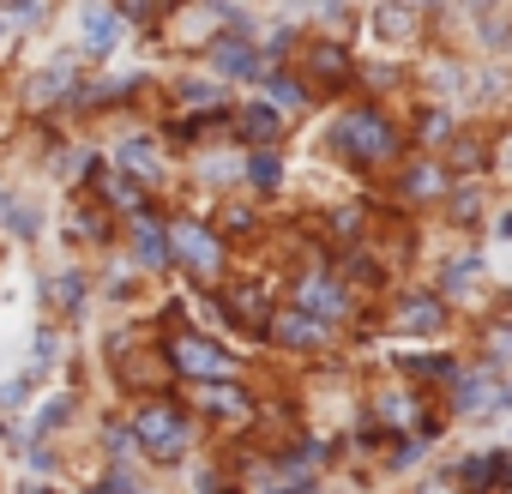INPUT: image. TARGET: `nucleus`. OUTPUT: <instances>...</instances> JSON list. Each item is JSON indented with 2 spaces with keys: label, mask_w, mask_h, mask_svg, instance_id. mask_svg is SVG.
<instances>
[{
  "label": "nucleus",
  "mask_w": 512,
  "mask_h": 494,
  "mask_svg": "<svg viewBox=\"0 0 512 494\" xmlns=\"http://www.w3.org/2000/svg\"><path fill=\"white\" fill-rule=\"evenodd\" d=\"M332 145H338L344 157H356V163H386V157L398 151V133H392V121H386L380 109H350V115H338Z\"/></svg>",
  "instance_id": "nucleus-1"
},
{
  "label": "nucleus",
  "mask_w": 512,
  "mask_h": 494,
  "mask_svg": "<svg viewBox=\"0 0 512 494\" xmlns=\"http://www.w3.org/2000/svg\"><path fill=\"white\" fill-rule=\"evenodd\" d=\"M187 434H193V428H187V416H181V410H169V404H145V410H139V422H133V440H139L151 458H163V464L187 452Z\"/></svg>",
  "instance_id": "nucleus-2"
},
{
  "label": "nucleus",
  "mask_w": 512,
  "mask_h": 494,
  "mask_svg": "<svg viewBox=\"0 0 512 494\" xmlns=\"http://www.w3.org/2000/svg\"><path fill=\"white\" fill-rule=\"evenodd\" d=\"M169 362H175L181 374H193V380L229 374V356H223L217 344H205V338H169Z\"/></svg>",
  "instance_id": "nucleus-3"
},
{
  "label": "nucleus",
  "mask_w": 512,
  "mask_h": 494,
  "mask_svg": "<svg viewBox=\"0 0 512 494\" xmlns=\"http://www.w3.org/2000/svg\"><path fill=\"white\" fill-rule=\"evenodd\" d=\"M169 254H181V266H193L199 278H211L217 272V260H223V247H217V235L211 229H175V247H169Z\"/></svg>",
  "instance_id": "nucleus-4"
},
{
  "label": "nucleus",
  "mask_w": 512,
  "mask_h": 494,
  "mask_svg": "<svg viewBox=\"0 0 512 494\" xmlns=\"http://www.w3.org/2000/svg\"><path fill=\"white\" fill-rule=\"evenodd\" d=\"M223 308H229V320H241V326H253V332H266L272 326V308H266V290H229L223 296Z\"/></svg>",
  "instance_id": "nucleus-5"
},
{
  "label": "nucleus",
  "mask_w": 512,
  "mask_h": 494,
  "mask_svg": "<svg viewBox=\"0 0 512 494\" xmlns=\"http://www.w3.org/2000/svg\"><path fill=\"white\" fill-rule=\"evenodd\" d=\"M296 302H302V314H308V320H320V326H326L332 314H344V290H338V284H326V278H308Z\"/></svg>",
  "instance_id": "nucleus-6"
},
{
  "label": "nucleus",
  "mask_w": 512,
  "mask_h": 494,
  "mask_svg": "<svg viewBox=\"0 0 512 494\" xmlns=\"http://www.w3.org/2000/svg\"><path fill=\"white\" fill-rule=\"evenodd\" d=\"M211 67H217V73H229V79H247V73H260V55H253L247 43H235V37H229V43H211Z\"/></svg>",
  "instance_id": "nucleus-7"
},
{
  "label": "nucleus",
  "mask_w": 512,
  "mask_h": 494,
  "mask_svg": "<svg viewBox=\"0 0 512 494\" xmlns=\"http://www.w3.org/2000/svg\"><path fill=\"white\" fill-rule=\"evenodd\" d=\"M272 332H278V344H296V350L326 344V326H320V320H308V314H278V320H272Z\"/></svg>",
  "instance_id": "nucleus-8"
},
{
  "label": "nucleus",
  "mask_w": 512,
  "mask_h": 494,
  "mask_svg": "<svg viewBox=\"0 0 512 494\" xmlns=\"http://www.w3.org/2000/svg\"><path fill=\"white\" fill-rule=\"evenodd\" d=\"M115 31H121V13H109V7H91V13H85V37H91L97 55L115 49Z\"/></svg>",
  "instance_id": "nucleus-9"
},
{
  "label": "nucleus",
  "mask_w": 512,
  "mask_h": 494,
  "mask_svg": "<svg viewBox=\"0 0 512 494\" xmlns=\"http://www.w3.org/2000/svg\"><path fill=\"white\" fill-rule=\"evenodd\" d=\"M133 254H139V266H169V241H163V229H157V223H139Z\"/></svg>",
  "instance_id": "nucleus-10"
},
{
  "label": "nucleus",
  "mask_w": 512,
  "mask_h": 494,
  "mask_svg": "<svg viewBox=\"0 0 512 494\" xmlns=\"http://www.w3.org/2000/svg\"><path fill=\"white\" fill-rule=\"evenodd\" d=\"M241 133L266 145V139H278V115H272L266 103H247V109H241Z\"/></svg>",
  "instance_id": "nucleus-11"
},
{
  "label": "nucleus",
  "mask_w": 512,
  "mask_h": 494,
  "mask_svg": "<svg viewBox=\"0 0 512 494\" xmlns=\"http://www.w3.org/2000/svg\"><path fill=\"white\" fill-rule=\"evenodd\" d=\"M440 187H446V169H434V163H416L410 181H404L410 199H440Z\"/></svg>",
  "instance_id": "nucleus-12"
},
{
  "label": "nucleus",
  "mask_w": 512,
  "mask_h": 494,
  "mask_svg": "<svg viewBox=\"0 0 512 494\" xmlns=\"http://www.w3.org/2000/svg\"><path fill=\"white\" fill-rule=\"evenodd\" d=\"M121 163H127L133 175H157V145H151V139H127V145H121Z\"/></svg>",
  "instance_id": "nucleus-13"
},
{
  "label": "nucleus",
  "mask_w": 512,
  "mask_h": 494,
  "mask_svg": "<svg viewBox=\"0 0 512 494\" xmlns=\"http://www.w3.org/2000/svg\"><path fill=\"white\" fill-rule=\"evenodd\" d=\"M199 398H205V410H217V416H241V410H247V398H241L235 386H205Z\"/></svg>",
  "instance_id": "nucleus-14"
},
{
  "label": "nucleus",
  "mask_w": 512,
  "mask_h": 494,
  "mask_svg": "<svg viewBox=\"0 0 512 494\" xmlns=\"http://www.w3.org/2000/svg\"><path fill=\"white\" fill-rule=\"evenodd\" d=\"M266 97H272V103H266V109H272V115H278V109H302V103H308V97H302V85H296V79H272V85H266Z\"/></svg>",
  "instance_id": "nucleus-15"
},
{
  "label": "nucleus",
  "mask_w": 512,
  "mask_h": 494,
  "mask_svg": "<svg viewBox=\"0 0 512 494\" xmlns=\"http://www.w3.org/2000/svg\"><path fill=\"white\" fill-rule=\"evenodd\" d=\"M61 91H73V79H67V67H55V73H43V79L31 85V103H55Z\"/></svg>",
  "instance_id": "nucleus-16"
},
{
  "label": "nucleus",
  "mask_w": 512,
  "mask_h": 494,
  "mask_svg": "<svg viewBox=\"0 0 512 494\" xmlns=\"http://www.w3.org/2000/svg\"><path fill=\"white\" fill-rule=\"evenodd\" d=\"M103 199L121 205V211H139V187H133L127 175H109V181H103Z\"/></svg>",
  "instance_id": "nucleus-17"
},
{
  "label": "nucleus",
  "mask_w": 512,
  "mask_h": 494,
  "mask_svg": "<svg viewBox=\"0 0 512 494\" xmlns=\"http://www.w3.org/2000/svg\"><path fill=\"white\" fill-rule=\"evenodd\" d=\"M247 175H253V187H278V157L272 151H253L247 157Z\"/></svg>",
  "instance_id": "nucleus-18"
},
{
  "label": "nucleus",
  "mask_w": 512,
  "mask_h": 494,
  "mask_svg": "<svg viewBox=\"0 0 512 494\" xmlns=\"http://www.w3.org/2000/svg\"><path fill=\"white\" fill-rule=\"evenodd\" d=\"M404 320H410V326H440V302H434V296H410V302H404Z\"/></svg>",
  "instance_id": "nucleus-19"
},
{
  "label": "nucleus",
  "mask_w": 512,
  "mask_h": 494,
  "mask_svg": "<svg viewBox=\"0 0 512 494\" xmlns=\"http://www.w3.org/2000/svg\"><path fill=\"white\" fill-rule=\"evenodd\" d=\"M314 73H320V79H344V49L320 43V49H314Z\"/></svg>",
  "instance_id": "nucleus-20"
},
{
  "label": "nucleus",
  "mask_w": 512,
  "mask_h": 494,
  "mask_svg": "<svg viewBox=\"0 0 512 494\" xmlns=\"http://www.w3.org/2000/svg\"><path fill=\"white\" fill-rule=\"evenodd\" d=\"M79 296H85V278H79V272L55 278V302H61V308H79Z\"/></svg>",
  "instance_id": "nucleus-21"
},
{
  "label": "nucleus",
  "mask_w": 512,
  "mask_h": 494,
  "mask_svg": "<svg viewBox=\"0 0 512 494\" xmlns=\"http://www.w3.org/2000/svg\"><path fill=\"white\" fill-rule=\"evenodd\" d=\"M67 416H73V398H55V404H49V410L37 416V434H55V428L67 422Z\"/></svg>",
  "instance_id": "nucleus-22"
},
{
  "label": "nucleus",
  "mask_w": 512,
  "mask_h": 494,
  "mask_svg": "<svg viewBox=\"0 0 512 494\" xmlns=\"http://www.w3.org/2000/svg\"><path fill=\"white\" fill-rule=\"evenodd\" d=\"M181 97H187L193 109H217V103H223V97H217L211 85H181Z\"/></svg>",
  "instance_id": "nucleus-23"
},
{
  "label": "nucleus",
  "mask_w": 512,
  "mask_h": 494,
  "mask_svg": "<svg viewBox=\"0 0 512 494\" xmlns=\"http://www.w3.org/2000/svg\"><path fill=\"white\" fill-rule=\"evenodd\" d=\"M410 25H416V13H380V31H386V37H404Z\"/></svg>",
  "instance_id": "nucleus-24"
},
{
  "label": "nucleus",
  "mask_w": 512,
  "mask_h": 494,
  "mask_svg": "<svg viewBox=\"0 0 512 494\" xmlns=\"http://www.w3.org/2000/svg\"><path fill=\"white\" fill-rule=\"evenodd\" d=\"M7 217H13L19 235H37V211H31V205H7Z\"/></svg>",
  "instance_id": "nucleus-25"
},
{
  "label": "nucleus",
  "mask_w": 512,
  "mask_h": 494,
  "mask_svg": "<svg viewBox=\"0 0 512 494\" xmlns=\"http://www.w3.org/2000/svg\"><path fill=\"white\" fill-rule=\"evenodd\" d=\"M97 494H139V488H133L127 476H103V482H97Z\"/></svg>",
  "instance_id": "nucleus-26"
},
{
  "label": "nucleus",
  "mask_w": 512,
  "mask_h": 494,
  "mask_svg": "<svg viewBox=\"0 0 512 494\" xmlns=\"http://www.w3.org/2000/svg\"><path fill=\"white\" fill-rule=\"evenodd\" d=\"M73 229H79V235H103V217H91V211H79V217H73Z\"/></svg>",
  "instance_id": "nucleus-27"
}]
</instances>
